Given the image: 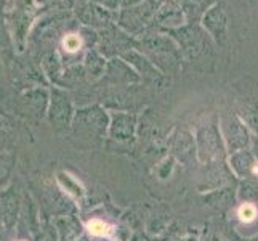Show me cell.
<instances>
[{
  "label": "cell",
  "instance_id": "obj_1",
  "mask_svg": "<svg viewBox=\"0 0 258 241\" xmlns=\"http://www.w3.org/2000/svg\"><path fill=\"white\" fill-rule=\"evenodd\" d=\"M202 23L206 31L215 39H223L228 34V16L223 5L217 4L215 7H212L204 16Z\"/></svg>",
  "mask_w": 258,
  "mask_h": 241
},
{
  "label": "cell",
  "instance_id": "obj_2",
  "mask_svg": "<svg viewBox=\"0 0 258 241\" xmlns=\"http://www.w3.org/2000/svg\"><path fill=\"white\" fill-rule=\"evenodd\" d=\"M81 18L85 24H106L108 23V12L103 10V8H96V7H84L82 8V13H81Z\"/></svg>",
  "mask_w": 258,
  "mask_h": 241
},
{
  "label": "cell",
  "instance_id": "obj_3",
  "mask_svg": "<svg viewBox=\"0 0 258 241\" xmlns=\"http://www.w3.org/2000/svg\"><path fill=\"white\" fill-rule=\"evenodd\" d=\"M87 228H88V231H90V233L95 235V236H109V235H111V231H112V228H111L108 224H104L103 220H98V219H95V220H92V222H88V224H87Z\"/></svg>",
  "mask_w": 258,
  "mask_h": 241
},
{
  "label": "cell",
  "instance_id": "obj_4",
  "mask_svg": "<svg viewBox=\"0 0 258 241\" xmlns=\"http://www.w3.org/2000/svg\"><path fill=\"white\" fill-rule=\"evenodd\" d=\"M84 45V40H82V35L79 34H68L66 37L63 39V47L68 53H76L82 49Z\"/></svg>",
  "mask_w": 258,
  "mask_h": 241
},
{
  "label": "cell",
  "instance_id": "obj_5",
  "mask_svg": "<svg viewBox=\"0 0 258 241\" xmlns=\"http://www.w3.org/2000/svg\"><path fill=\"white\" fill-rule=\"evenodd\" d=\"M237 216H239V219H241L242 222L248 224V222L255 220V217H256V208L253 206V204H250V203H245V204H242L241 208H239Z\"/></svg>",
  "mask_w": 258,
  "mask_h": 241
}]
</instances>
